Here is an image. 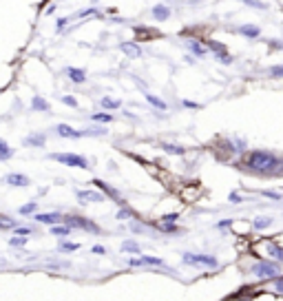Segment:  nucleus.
I'll return each instance as SVG.
<instances>
[{"instance_id": "obj_1", "label": "nucleus", "mask_w": 283, "mask_h": 301, "mask_svg": "<svg viewBox=\"0 0 283 301\" xmlns=\"http://www.w3.org/2000/svg\"><path fill=\"white\" fill-rule=\"evenodd\" d=\"M279 164H281L279 157L268 151H255V153H250V157H248V166L257 173H272L279 168Z\"/></svg>"}, {"instance_id": "obj_2", "label": "nucleus", "mask_w": 283, "mask_h": 301, "mask_svg": "<svg viewBox=\"0 0 283 301\" xmlns=\"http://www.w3.org/2000/svg\"><path fill=\"white\" fill-rule=\"evenodd\" d=\"M252 273L261 279H270V277H279L281 268L277 262H257L255 266H252Z\"/></svg>"}, {"instance_id": "obj_3", "label": "nucleus", "mask_w": 283, "mask_h": 301, "mask_svg": "<svg viewBox=\"0 0 283 301\" xmlns=\"http://www.w3.org/2000/svg\"><path fill=\"white\" fill-rule=\"evenodd\" d=\"M53 160L62 162L66 166H75V168H89V162L84 160L82 155H75V153H53Z\"/></svg>"}, {"instance_id": "obj_4", "label": "nucleus", "mask_w": 283, "mask_h": 301, "mask_svg": "<svg viewBox=\"0 0 283 301\" xmlns=\"http://www.w3.org/2000/svg\"><path fill=\"white\" fill-rule=\"evenodd\" d=\"M184 262L193 264V266H208V268H217V259L213 255H195V253H186L184 255Z\"/></svg>"}, {"instance_id": "obj_5", "label": "nucleus", "mask_w": 283, "mask_h": 301, "mask_svg": "<svg viewBox=\"0 0 283 301\" xmlns=\"http://www.w3.org/2000/svg\"><path fill=\"white\" fill-rule=\"evenodd\" d=\"M66 224H69V226L86 228V231H91V233H100V228H97L95 224H91L89 219H82V217H69V219H66Z\"/></svg>"}, {"instance_id": "obj_6", "label": "nucleus", "mask_w": 283, "mask_h": 301, "mask_svg": "<svg viewBox=\"0 0 283 301\" xmlns=\"http://www.w3.org/2000/svg\"><path fill=\"white\" fill-rule=\"evenodd\" d=\"M4 182L7 184H11V186H29L31 182H29V177L27 175H20V173H9L7 177H4Z\"/></svg>"}, {"instance_id": "obj_7", "label": "nucleus", "mask_w": 283, "mask_h": 301, "mask_svg": "<svg viewBox=\"0 0 283 301\" xmlns=\"http://www.w3.org/2000/svg\"><path fill=\"white\" fill-rule=\"evenodd\" d=\"M55 133H58V135H62V137H80V135H86V133H82V131L71 129V126H66V124L55 126Z\"/></svg>"}, {"instance_id": "obj_8", "label": "nucleus", "mask_w": 283, "mask_h": 301, "mask_svg": "<svg viewBox=\"0 0 283 301\" xmlns=\"http://www.w3.org/2000/svg\"><path fill=\"white\" fill-rule=\"evenodd\" d=\"M78 197H80V202H102V200H104V195L93 193V191H80Z\"/></svg>"}, {"instance_id": "obj_9", "label": "nucleus", "mask_w": 283, "mask_h": 301, "mask_svg": "<svg viewBox=\"0 0 283 301\" xmlns=\"http://www.w3.org/2000/svg\"><path fill=\"white\" fill-rule=\"evenodd\" d=\"M122 51H124L128 58H140L142 55V49L137 47V44H133V42H124L122 44Z\"/></svg>"}, {"instance_id": "obj_10", "label": "nucleus", "mask_w": 283, "mask_h": 301, "mask_svg": "<svg viewBox=\"0 0 283 301\" xmlns=\"http://www.w3.org/2000/svg\"><path fill=\"white\" fill-rule=\"evenodd\" d=\"M35 219L42 224H58L62 217H60L58 213H44V215H35Z\"/></svg>"}, {"instance_id": "obj_11", "label": "nucleus", "mask_w": 283, "mask_h": 301, "mask_svg": "<svg viewBox=\"0 0 283 301\" xmlns=\"http://www.w3.org/2000/svg\"><path fill=\"white\" fill-rule=\"evenodd\" d=\"M66 73H69V78L73 80V82H84V80H86V75H84V71H82V69L71 67V69H66Z\"/></svg>"}, {"instance_id": "obj_12", "label": "nucleus", "mask_w": 283, "mask_h": 301, "mask_svg": "<svg viewBox=\"0 0 283 301\" xmlns=\"http://www.w3.org/2000/svg\"><path fill=\"white\" fill-rule=\"evenodd\" d=\"M188 47H190V51H193L195 55H199V58H204L208 51H206V47L204 44H199V42H195V40H188Z\"/></svg>"}, {"instance_id": "obj_13", "label": "nucleus", "mask_w": 283, "mask_h": 301, "mask_svg": "<svg viewBox=\"0 0 283 301\" xmlns=\"http://www.w3.org/2000/svg\"><path fill=\"white\" fill-rule=\"evenodd\" d=\"M168 7H164V4H155V7H153V16H155L157 20H166L168 18Z\"/></svg>"}, {"instance_id": "obj_14", "label": "nucleus", "mask_w": 283, "mask_h": 301, "mask_svg": "<svg viewBox=\"0 0 283 301\" xmlns=\"http://www.w3.org/2000/svg\"><path fill=\"white\" fill-rule=\"evenodd\" d=\"M239 33L250 35V38H257V35H259V29L252 27V24H244V27H239Z\"/></svg>"}, {"instance_id": "obj_15", "label": "nucleus", "mask_w": 283, "mask_h": 301, "mask_svg": "<svg viewBox=\"0 0 283 301\" xmlns=\"http://www.w3.org/2000/svg\"><path fill=\"white\" fill-rule=\"evenodd\" d=\"M268 253H270L275 259H279V262H283V248L275 246V244H268Z\"/></svg>"}, {"instance_id": "obj_16", "label": "nucleus", "mask_w": 283, "mask_h": 301, "mask_svg": "<svg viewBox=\"0 0 283 301\" xmlns=\"http://www.w3.org/2000/svg\"><path fill=\"white\" fill-rule=\"evenodd\" d=\"M122 251H124V253H133V255H135V253H140V246H137L135 242H131V239H126V242L122 244Z\"/></svg>"}, {"instance_id": "obj_17", "label": "nucleus", "mask_w": 283, "mask_h": 301, "mask_svg": "<svg viewBox=\"0 0 283 301\" xmlns=\"http://www.w3.org/2000/svg\"><path fill=\"white\" fill-rule=\"evenodd\" d=\"M120 104L122 102L120 100H111V98H102V106H104V109H120Z\"/></svg>"}, {"instance_id": "obj_18", "label": "nucleus", "mask_w": 283, "mask_h": 301, "mask_svg": "<svg viewBox=\"0 0 283 301\" xmlns=\"http://www.w3.org/2000/svg\"><path fill=\"white\" fill-rule=\"evenodd\" d=\"M11 155H13V151L9 149V146L4 144L2 140H0V160H9V157H11Z\"/></svg>"}, {"instance_id": "obj_19", "label": "nucleus", "mask_w": 283, "mask_h": 301, "mask_svg": "<svg viewBox=\"0 0 283 301\" xmlns=\"http://www.w3.org/2000/svg\"><path fill=\"white\" fill-rule=\"evenodd\" d=\"M31 104H33V109H35V111H47V109H49V102H47V100H42V98H33Z\"/></svg>"}, {"instance_id": "obj_20", "label": "nucleus", "mask_w": 283, "mask_h": 301, "mask_svg": "<svg viewBox=\"0 0 283 301\" xmlns=\"http://www.w3.org/2000/svg\"><path fill=\"white\" fill-rule=\"evenodd\" d=\"M146 100H148V102H151V104H153V106H155V109H159V111H164V109H166V104H164V102H162V100H159V98H155V95H151V93H146Z\"/></svg>"}, {"instance_id": "obj_21", "label": "nucleus", "mask_w": 283, "mask_h": 301, "mask_svg": "<svg viewBox=\"0 0 283 301\" xmlns=\"http://www.w3.org/2000/svg\"><path fill=\"white\" fill-rule=\"evenodd\" d=\"M51 233H53V235H58V237H64V235H69V233H71V228H69V226H55V224H53V228H51Z\"/></svg>"}, {"instance_id": "obj_22", "label": "nucleus", "mask_w": 283, "mask_h": 301, "mask_svg": "<svg viewBox=\"0 0 283 301\" xmlns=\"http://www.w3.org/2000/svg\"><path fill=\"white\" fill-rule=\"evenodd\" d=\"M162 149L166 153H175V155H182V153H184L182 146H173V144H162Z\"/></svg>"}, {"instance_id": "obj_23", "label": "nucleus", "mask_w": 283, "mask_h": 301, "mask_svg": "<svg viewBox=\"0 0 283 301\" xmlns=\"http://www.w3.org/2000/svg\"><path fill=\"white\" fill-rule=\"evenodd\" d=\"M144 264H148V266H162V259H157V257H142V266Z\"/></svg>"}, {"instance_id": "obj_24", "label": "nucleus", "mask_w": 283, "mask_h": 301, "mask_svg": "<svg viewBox=\"0 0 283 301\" xmlns=\"http://www.w3.org/2000/svg\"><path fill=\"white\" fill-rule=\"evenodd\" d=\"M35 211V204L31 202V204H24L22 208H20V215H31V213Z\"/></svg>"}, {"instance_id": "obj_25", "label": "nucleus", "mask_w": 283, "mask_h": 301, "mask_svg": "<svg viewBox=\"0 0 283 301\" xmlns=\"http://www.w3.org/2000/svg\"><path fill=\"white\" fill-rule=\"evenodd\" d=\"M268 226H270V219H255V228H257V231H261V228H268Z\"/></svg>"}, {"instance_id": "obj_26", "label": "nucleus", "mask_w": 283, "mask_h": 301, "mask_svg": "<svg viewBox=\"0 0 283 301\" xmlns=\"http://www.w3.org/2000/svg\"><path fill=\"white\" fill-rule=\"evenodd\" d=\"M24 144H31V146H42V137H27Z\"/></svg>"}, {"instance_id": "obj_27", "label": "nucleus", "mask_w": 283, "mask_h": 301, "mask_svg": "<svg viewBox=\"0 0 283 301\" xmlns=\"http://www.w3.org/2000/svg\"><path fill=\"white\" fill-rule=\"evenodd\" d=\"M91 117H93L95 122H111V115H106V113H93Z\"/></svg>"}, {"instance_id": "obj_28", "label": "nucleus", "mask_w": 283, "mask_h": 301, "mask_svg": "<svg viewBox=\"0 0 283 301\" xmlns=\"http://www.w3.org/2000/svg\"><path fill=\"white\" fill-rule=\"evenodd\" d=\"M210 49H215V51H217V53H219V55H224V53H226V49H224V44H219V42H215V40H213V42H210Z\"/></svg>"}, {"instance_id": "obj_29", "label": "nucleus", "mask_w": 283, "mask_h": 301, "mask_svg": "<svg viewBox=\"0 0 283 301\" xmlns=\"http://www.w3.org/2000/svg\"><path fill=\"white\" fill-rule=\"evenodd\" d=\"M128 217H133L131 211H120V213H117V219H128Z\"/></svg>"}, {"instance_id": "obj_30", "label": "nucleus", "mask_w": 283, "mask_h": 301, "mask_svg": "<svg viewBox=\"0 0 283 301\" xmlns=\"http://www.w3.org/2000/svg\"><path fill=\"white\" fill-rule=\"evenodd\" d=\"M75 248H78V244H62V251H66V253L75 251Z\"/></svg>"}, {"instance_id": "obj_31", "label": "nucleus", "mask_w": 283, "mask_h": 301, "mask_svg": "<svg viewBox=\"0 0 283 301\" xmlns=\"http://www.w3.org/2000/svg\"><path fill=\"white\" fill-rule=\"evenodd\" d=\"M264 195H266V197H270V200H281V195H279V193H272V191H266Z\"/></svg>"}, {"instance_id": "obj_32", "label": "nucleus", "mask_w": 283, "mask_h": 301, "mask_svg": "<svg viewBox=\"0 0 283 301\" xmlns=\"http://www.w3.org/2000/svg\"><path fill=\"white\" fill-rule=\"evenodd\" d=\"M29 233H31V228H18L16 235H22V237H29Z\"/></svg>"}, {"instance_id": "obj_33", "label": "nucleus", "mask_w": 283, "mask_h": 301, "mask_svg": "<svg viewBox=\"0 0 283 301\" xmlns=\"http://www.w3.org/2000/svg\"><path fill=\"white\" fill-rule=\"evenodd\" d=\"M62 102H66L69 106H75V104H78V102H75L73 98H69V95H66V98H62Z\"/></svg>"}, {"instance_id": "obj_34", "label": "nucleus", "mask_w": 283, "mask_h": 301, "mask_svg": "<svg viewBox=\"0 0 283 301\" xmlns=\"http://www.w3.org/2000/svg\"><path fill=\"white\" fill-rule=\"evenodd\" d=\"M272 75H283V67H272Z\"/></svg>"}, {"instance_id": "obj_35", "label": "nucleus", "mask_w": 283, "mask_h": 301, "mask_svg": "<svg viewBox=\"0 0 283 301\" xmlns=\"http://www.w3.org/2000/svg\"><path fill=\"white\" fill-rule=\"evenodd\" d=\"M11 244H16V246H20V244H24V237H22V235H20V237L11 239Z\"/></svg>"}, {"instance_id": "obj_36", "label": "nucleus", "mask_w": 283, "mask_h": 301, "mask_svg": "<svg viewBox=\"0 0 283 301\" xmlns=\"http://www.w3.org/2000/svg\"><path fill=\"white\" fill-rule=\"evenodd\" d=\"M93 253H95V255H104L106 251H104V248H102V246H93Z\"/></svg>"}, {"instance_id": "obj_37", "label": "nucleus", "mask_w": 283, "mask_h": 301, "mask_svg": "<svg viewBox=\"0 0 283 301\" xmlns=\"http://www.w3.org/2000/svg\"><path fill=\"white\" fill-rule=\"evenodd\" d=\"M241 200H244V197H239L237 193H233V195H230V202H241Z\"/></svg>"}, {"instance_id": "obj_38", "label": "nucleus", "mask_w": 283, "mask_h": 301, "mask_svg": "<svg viewBox=\"0 0 283 301\" xmlns=\"http://www.w3.org/2000/svg\"><path fill=\"white\" fill-rule=\"evenodd\" d=\"M177 219V215H164V222H175Z\"/></svg>"}, {"instance_id": "obj_39", "label": "nucleus", "mask_w": 283, "mask_h": 301, "mask_svg": "<svg viewBox=\"0 0 283 301\" xmlns=\"http://www.w3.org/2000/svg\"><path fill=\"white\" fill-rule=\"evenodd\" d=\"M164 231H166V233H177V228H175V226H164Z\"/></svg>"}, {"instance_id": "obj_40", "label": "nucleus", "mask_w": 283, "mask_h": 301, "mask_svg": "<svg viewBox=\"0 0 283 301\" xmlns=\"http://www.w3.org/2000/svg\"><path fill=\"white\" fill-rule=\"evenodd\" d=\"M0 228H2V226H0Z\"/></svg>"}]
</instances>
